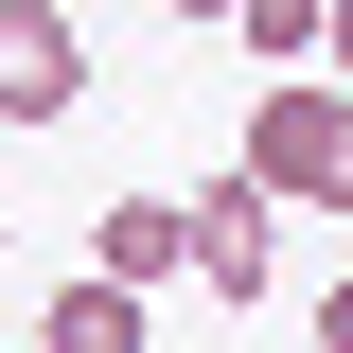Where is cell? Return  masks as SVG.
I'll use <instances>...</instances> for the list:
<instances>
[{"mask_svg":"<svg viewBox=\"0 0 353 353\" xmlns=\"http://www.w3.org/2000/svg\"><path fill=\"white\" fill-rule=\"evenodd\" d=\"M230 176H248L265 212H353V88H318V71H301V88H265Z\"/></svg>","mask_w":353,"mask_h":353,"instance_id":"cell-1","label":"cell"},{"mask_svg":"<svg viewBox=\"0 0 353 353\" xmlns=\"http://www.w3.org/2000/svg\"><path fill=\"white\" fill-rule=\"evenodd\" d=\"M88 106V18L71 0H0V124H71Z\"/></svg>","mask_w":353,"mask_h":353,"instance_id":"cell-2","label":"cell"},{"mask_svg":"<svg viewBox=\"0 0 353 353\" xmlns=\"http://www.w3.org/2000/svg\"><path fill=\"white\" fill-rule=\"evenodd\" d=\"M176 212H194V283H212V301H265V283H283V212H265L248 176L176 194Z\"/></svg>","mask_w":353,"mask_h":353,"instance_id":"cell-3","label":"cell"},{"mask_svg":"<svg viewBox=\"0 0 353 353\" xmlns=\"http://www.w3.org/2000/svg\"><path fill=\"white\" fill-rule=\"evenodd\" d=\"M88 283H124V301L194 283V212H176V194H106V230H88Z\"/></svg>","mask_w":353,"mask_h":353,"instance_id":"cell-4","label":"cell"},{"mask_svg":"<svg viewBox=\"0 0 353 353\" xmlns=\"http://www.w3.org/2000/svg\"><path fill=\"white\" fill-rule=\"evenodd\" d=\"M36 353H141V301H124V283H53Z\"/></svg>","mask_w":353,"mask_h":353,"instance_id":"cell-5","label":"cell"},{"mask_svg":"<svg viewBox=\"0 0 353 353\" xmlns=\"http://www.w3.org/2000/svg\"><path fill=\"white\" fill-rule=\"evenodd\" d=\"M318 18H336V0H230V53H283V88H301V53H318Z\"/></svg>","mask_w":353,"mask_h":353,"instance_id":"cell-6","label":"cell"},{"mask_svg":"<svg viewBox=\"0 0 353 353\" xmlns=\"http://www.w3.org/2000/svg\"><path fill=\"white\" fill-rule=\"evenodd\" d=\"M318 353H353V265H336V283H318Z\"/></svg>","mask_w":353,"mask_h":353,"instance_id":"cell-7","label":"cell"},{"mask_svg":"<svg viewBox=\"0 0 353 353\" xmlns=\"http://www.w3.org/2000/svg\"><path fill=\"white\" fill-rule=\"evenodd\" d=\"M318 88H353V0H336V18H318Z\"/></svg>","mask_w":353,"mask_h":353,"instance_id":"cell-8","label":"cell"}]
</instances>
